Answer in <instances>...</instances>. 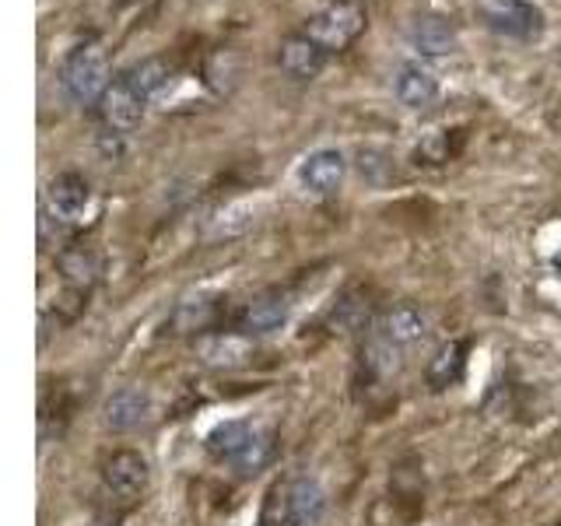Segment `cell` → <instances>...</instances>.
Masks as SVG:
<instances>
[{"instance_id": "obj_1", "label": "cell", "mask_w": 561, "mask_h": 526, "mask_svg": "<svg viewBox=\"0 0 561 526\" xmlns=\"http://www.w3.org/2000/svg\"><path fill=\"white\" fill-rule=\"evenodd\" d=\"M207 453L215 456L218 464L232 467L236 473H256L267 464H274L277 435L274 428L260 425V421L232 418L207 432Z\"/></svg>"}, {"instance_id": "obj_2", "label": "cell", "mask_w": 561, "mask_h": 526, "mask_svg": "<svg viewBox=\"0 0 561 526\" xmlns=\"http://www.w3.org/2000/svg\"><path fill=\"white\" fill-rule=\"evenodd\" d=\"M110 84H113V70H110V57H105L102 43L84 39L64 57L60 88L75 105H99V99L105 95Z\"/></svg>"}, {"instance_id": "obj_3", "label": "cell", "mask_w": 561, "mask_h": 526, "mask_svg": "<svg viewBox=\"0 0 561 526\" xmlns=\"http://www.w3.org/2000/svg\"><path fill=\"white\" fill-rule=\"evenodd\" d=\"M365 25H368V14L362 4H355V0H333V4L320 8L309 18L302 32L312 43H320L327 53H341L358 39Z\"/></svg>"}, {"instance_id": "obj_4", "label": "cell", "mask_w": 561, "mask_h": 526, "mask_svg": "<svg viewBox=\"0 0 561 526\" xmlns=\"http://www.w3.org/2000/svg\"><path fill=\"white\" fill-rule=\"evenodd\" d=\"M102 484L123 505L140 502V499L148 495V488H151V464H148V456L137 453V449L113 453L110 460H105Z\"/></svg>"}, {"instance_id": "obj_5", "label": "cell", "mask_w": 561, "mask_h": 526, "mask_svg": "<svg viewBox=\"0 0 561 526\" xmlns=\"http://www.w3.org/2000/svg\"><path fill=\"white\" fill-rule=\"evenodd\" d=\"M46 218L57 221V225H81L84 215L92 210V183L84 180L81 172H60L53 175L49 186H46Z\"/></svg>"}, {"instance_id": "obj_6", "label": "cell", "mask_w": 561, "mask_h": 526, "mask_svg": "<svg viewBox=\"0 0 561 526\" xmlns=\"http://www.w3.org/2000/svg\"><path fill=\"white\" fill-rule=\"evenodd\" d=\"M148 105H151V99L140 92L127 75H119V78H113V84L105 88V95L99 99V116L105 123V130L130 134L140 127Z\"/></svg>"}, {"instance_id": "obj_7", "label": "cell", "mask_w": 561, "mask_h": 526, "mask_svg": "<svg viewBox=\"0 0 561 526\" xmlns=\"http://www.w3.org/2000/svg\"><path fill=\"white\" fill-rule=\"evenodd\" d=\"M481 18L508 39L534 43L543 32V14L530 0H481Z\"/></svg>"}, {"instance_id": "obj_8", "label": "cell", "mask_w": 561, "mask_h": 526, "mask_svg": "<svg viewBox=\"0 0 561 526\" xmlns=\"http://www.w3.org/2000/svg\"><path fill=\"white\" fill-rule=\"evenodd\" d=\"M291 316V298L280 291V288H271V291H260L256 298H250L239 316H236V330L245 333V338H271L280 327L288 323Z\"/></svg>"}, {"instance_id": "obj_9", "label": "cell", "mask_w": 561, "mask_h": 526, "mask_svg": "<svg viewBox=\"0 0 561 526\" xmlns=\"http://www.w3.org/2000/svg\"><path fill=\"white\" fill-rule=\"evenodd\" d=\"M295 180L312 197H333L347 180V158L337 148H320L298 162Z\"/></svg>"}, {"instance_id": "obj_10", "label": "cell", "mask_w": 561, "mask_h": 526, "mask_svg": "<svg viewBox=\"0 0 561 526\" xmlns=\"http://www.w3.org/2000/svg\"><path fill=\"white\" fill-rule=\"evenodd\" d=\"M280 495H285L291 516L302 523V526H323L327 519V508H330V499H327V488L312 478V473H288V478L277 481Z\"/></svg>"}, {"instance_id": "obj_11", "label": "cell", "mask_w": 561, "mask_h": 526, "mask_svg": "<svg viewBox=\"0 0 561 526\" xmlns=\"http://www.w3.org/2000/svg\"><path fill=\"white\" fill-rule=\"evenodd\" d=\"M151 414H154V403H151L148 390H140V386H123V390H116L102 408L105 428L116 435L140 432L151 421Z\"/></svg>"}, {"instance_id": "obj_12", "label": "cell", "mask_w": 561, "mask_h": 526, "mask_svg": "<svg viewBox=\"0 0 561 526\" xmlns=\"http://www.w3.org/2000/svg\"><path fill=\"white\" fill-rule=\"evenodd\" d=\"M386 341H393L397 347L403 351H411L417 344H425L428 341V316L421 312V306L414 302H393V306H386L379 316H376V323H373Z\"/></svg>"}, {"instance_id": "obj_13", "label": "cell", "mask_w": 561, "mask_h": 526, "mask_svg": "<svg viewBox=\"0 0 561 526\" xmlns=\"http://www.w3.org/2000/svg\"><path fill=\"white\" fill-rule=\"evenodd\" d=\"M327 57H330V53L320 43H312L306 32L285 35V39H280V46H277V64L295 81L320 78L323 67H327Z\"/></svg>"}, {"instance_id": "obj_14", "label": "cell", "mask_w": 561, "mask_h": 526, "mask_svg": "<svg viewBox=\"0 0 561 526\" xmlns=\"http://www.w3.org/2000/svg\"><path fill=\"white\" fill-rule=\"evenodd\" d=\"M197 355L210 368H239L253 358V338L239 330H207L197 338Z\"/></svg>"}, {"instance_id": "obj_15", "label": "cell", "mask_w": 561, "mask_h": 526, "mask_svg": "<svg viewBox=\"0 0 561 526\" xmlns=\"http://www.w3.org/2000/svg\"><path fill=\"white\" fill-rule=\"evenodd\" d=\"M393 88H397L400 105H408V110H414V113L432 110V105L438 102V95H443V88H438V78L432 75L425 64H417V60H408V64L397 67Z\"/></svg>"}, {"instance_id": "obj_16", "label": "cell", "mask_w": 561, "mask_h": 526, "mask_svg": "<svg viewBox=\"0 0 561 526\" xmlns=\"http://www.w3.org/2000/svg\"><path fill=\"white\" fill-rule=\"evenodd\" d=\"M403 355H408V351L397 347L393 341H386L376 327L368 330V333H362L358 365H362V373H365L368 379H376V382L393 379V376L400 373V368H403Z\"/></svg>"}, {"instance_id": "obj_17", "label": "cell", "mask_w": 561, "mask_h": 526, "mask_svg": "<svg viewBox=\"0 0 561 526\" xmlns=\"http://www.w3.org/2000/svg\"><path fill=\"white\" fill-rule=\"evenodd\" d=\"M408 43L425 53V57H449V53L460 49V35L456 28L438 14H421L408 25Z\"/></svg>"}, {"instance_id": "obj_18", "label": "cell", "mask_w": 561, "mask_h": 526, "mask_svg": "<svg viewBox=\"0 0 561 526\" xmlns=\"http://www.w3.org/2000/svg\"><path fill=\"white\" fill-rule=\"evenodd\" d=\"M57 271L78 295H88L102 277V253L95 245H67L57 256Z\"/></svg>"}, {"instance_id": "obj_19", "label": "cell", "mask_w": 561, "mask_h": 526, "mask_svg": "<svg viewBox=\"0 0 561 526\" xmlns=\"http://www.w3.org/2000/svg\"><path fill=\"white\" fill-rule=\"evenodd\" d=\"M467 355H470L467 341H446L438 347L425 365V379L432 390H449V386L460 382L467 373Z\"/></svg>"}, {"instance_id": "obj_20", "label": "cell", "mask_w": 561, "mask_h": 526, "mask_svg": "<svg viewBox=\"0 0 561 526\" xmlns=\"http://www.w3.org/2000/svg\"><path fill=\"white\" fill-rule=\"evenodd\" d=\"M327 320L333 333H368L376 323V316H373V306H368V295L355 288V291H344L337 302H333Z\"/></svg>"}, {"instance_id": "obj_21", "label": "cell", "mask_w": 561, "mask_h": 526, "mask_svg": "<svg viewBox=\"0 0 561 526\" xmlns=\"http://www.w3.org/2000/svg\"><path fill=\"white\" fill-rule=\"evenodd\" d=\"M215 312H218V306L210 302L207 295L183 298L172 312V330L175 333H207L210 323H215Z\"/></svg>"}, {"instance_id": "obj_22", "label": "cell", "mask_w": 561, "mask_h": 526, "mask_svg": "<svg viewBox=\"0 0 561 526\" xmlns=\"http://www.w3.org/2000/svg\"><path fill=\"white\" fill-rule=\"evenodd\" d=\"M123 75H127L148 99H154V95L162 92V88L172 81V60H169V57H148V60H140V64L127 67Z\"/></svg>"}, {"instance_id": "obj_23", "label": "cell", "mask_w": 561, "mask_h": 526, "mask_svg": "<svg viewBox=\"0 0 561 526\" xmlns=\"http://www.w3.org/2000/svg\"><path fill=\"white\" fill-rule=\"evenodd\" d=\"M260 526H302L291 516V508H288V502H285V495H280L277 484L267 491V502H263V513H260Z\"/></svg>"}, {"instance_id": "obj_24", "label": "cell", "mask_w": 561, "mask_h": 526, "mask_svg": "<svg viewBox=\"0 0 561 526\" xmlns=\"http://www.w3.org/2000/svg\"><path fill=\"white\" fill-rule=\"evenodd\" d=\"M449 155H453V148H449V134H446V130H438V134L425 137V140L417 145V158H421L425 165L449 162Z\"/></svg>"}, {"instance_id": "obj_25", "label": "cell", "mask_w": 561, "mask_h": 526, "mask_svg": "<svg viewBox=\"0 0 561 526\" xmlns=\"http://www.w3.org/2000/svg\"><path fill=\"white\" fill-rule=\"evenodd\" d=\"M127 4H134V0H127Z\"/></svg>"}]
</instances>
